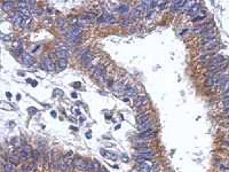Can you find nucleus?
Here are the masks:
<instances>
[{
  "label": "nucleus",
  "mask_w": 229,
  "mask_h": 172,
  "mask_svg": "<svg viewBox=\"0 0 229 172\" xmlns=\"http://www.w3.org/2000/svg\"><path fill=\"white\" fill-rule=\"evenodd\" d=\"M32 152H33V150L30 148V146L24 145V146H22V147L16 152V154L18 155V157H20L21 160H28V158L32 157Z\"/></svg>",
  "instance_id": "obj_1"
},
{
  "label": "nucleus",
  "mask_w": 229,
  "mask_h": 172,
  "mask_svg": "<svg viewBox=\"0 0 229 172\" xmlns=\"http://www.w3.org/2000/svg\"><path fill=\"white\" fill-rule=\"evenodd\" d=\"M42 69L47 70V71H51V72H54L56 70V66H55V61L53 59H51L49 56L47 58H44L42 60Z\"/></svg>",
  "instance_id": "obj_2"
},
{
  "label": "nucleus",
  "mask_w": 229,
  "mask_h": 172,
  "mask_svg": "<svg viewBox=\"0 0 229 172\" xmlns=\"http://www.w3.org/2000/svg\"><path fill=\"white\" fill-rule=\"evenodd\" d=\"M81 32H83V29L81 26H79L78 24H75L70 28L69 32H68V39L69 38H77V37H81Z\"/></svg>",
  "instance_id": "obj_3"
},
{
  "label": "nucleus",
  "mask_w": 229,
  "mask_h": 172,
  "mask_svg": "<svg viewBox=\"0 0 229 172\" xmlns=\"http://www.w3.org/2000/svg\"><path fill=\"white\" fill-rule=\"evenodd\" d=\"M72 165H73L76 169L80 170V171H86L87 162H86L84 158H81V157H75V158L72 160Z\"/></svg>",
  "instance_id": "obj_4"
},
{
  "label": "nucleus",
  "mask_w": 229,
  "mask_h": 172,
  "mask_svg": "<svg viewBox=\"0 0 229 172\" xmlns=\"http://www.w3.org/2000/svg\"><path fill=\"white\" fill-rule=\"evenodd\" d=\"M57 168H59V171L60 172H70V167L68 165L65 158H63L61 156L57 160Z\"/></svg>",
  "instance_id": "obj_5"
},
{
  "label": "nucleus",
  "mask_w": 229,
  "mask_h": 172,
  "mask_svg": "<svg viewBox=\"0 0 229 172\" xmlns=\"http://www.w3.org/2000/svg\"><path fill=\"white\" fill-rule=\"evenodd\" d=\"M23 20H24V17H23L22 14L18 13V12L15 13V14L11 16V22H13V24H14L15 26H20V25H22Z\"/></svg>",
  "instance_id": "obj_6"
},
{
  "label": "nucleus",
  "mask_w": 229,
  "mask_h": 172,
  "mask_svg": "<svg viewBox=\"0 0 229 172\" xmlns=\"http://www.w3.org/2000/svg\"><path fill=\"white\" fill-rule=\"evenodd\" d=\"M93 76H94L96 79H99V81H100L102 77H104V76H106V68H104V67H101V66L96 67V68L94 69Z\"/></svg>",
  "instance_id": "obj_7"
},
{
  "label": "nucleus",
  "mask_w": 229,
  "mask_h": 172,
  "mask_svg": "<svg viewBox=\"0 0 229 172\" xmlns=\"http://www.w3.org/2000/svg\"><path fill=\"white\" fill-rule=\"evenodd\" d=\"M137 137L141 138V139H144V140H149V139H152L155 137V131L152 129L147 130V131H142Z\"/></svg>",
  "instance_id": "obj_8"
},
{
  "label": "nucleus",
  "mask_w": 229,
  "mask_h": 172,
  "mask_svg": "<svg viewBox=\"0 0 229 172\" xmlns=\"http://www.w3.org/2000/svg\"><path fill=\"white\" fill-rule=\"evenodd\" d=\"M148 122H151V117L149 114H142L140 116L136 117V123L137 125H142V124H145Z\"/></svg>",
  "instance_id": "obj_9"
},
{
  "label": "nucleus",
  "mask_w": 229,
  "mask_h": 172,
  "mask_svg": "<svg viewBox=\"0 0 229 172\" xmlns=\"http://www.w3.org/2000/svg\"><path fill=\"white\" fill-rule=\"evenodd\" d=\"M49 157H51V162H49V170H51L52 172H55L56 170H59V168H57V160L55 158L53 152L49 153Z\"/></svg>",
  "instance_id": "obj_10"
},
{
  "label": "nucleus",
  "mask_w": 229,
  "mask_h": 172,
  "mask_svg": "<svg viewBox=\"0 0 229 172\" xmlns=\"http://www.w3.org/2000/svg\"><path fill=\"white\" fill-rule=\"evenodd\" d=\"M217 45H218V39H217V38H213V39L209 40L207 43H205V44L203 45V49H205V51H211V49L214 48Z\"/></svg>",
  "instance_id": "obj_11"
},
{
  "label": "nucleus",
  "mask_w": 229,
  "mask_h": 172,
  "mask_svg": "<svg viewBox=\"0 0 229 172\" xmlns=\"http://www.w3.org/2000/svg\"><path fill=\"white\" fill-rule=\"evenodd\" d=\"M148 103V98L147 96H137L134 99V104L135 107H142V106H145Z\"/></svg>",
  "instance_id": "obj_12"
},
{
  "label": "nucleus",
  "mask_w": 229,
  "mask_h": 172,
  "mask_svg": "<svg viewBox=\"0 0 229 172\" xmlns=\"http://www.w3.org/2000/svg\"><path fill=\"white\" fill-rule=\"evenodd\" d=\"M2 165H3V172H16V168L14 165V163L11 162H6L2 161Z\"/></svg>",
  "instance_id": "obj_13"
},
{
  "label": "nucleus",
  "mask_w": 229,
  "mask_h": 172,
  "mask_svg": "<svg viewBox=\"0 0 229 172\" xmlns=\"http://www.w3.org/2000/svg\"><path fill=\"white\" fill-rule=\"evenodd\" d=\"M186 1H182V0H175V1H172L171 2V10H178V9H182L183 6H185Z\"/></svg>",
  "instance_id": "obj_14"
},
{
  "label": "nucleus",
  "mask_w": 229,
  "mask_h": 172,
  "mask_svg": "<svg viewBox=\"0 0 229 172\" xmlns=\"http://www.w3.org/2000/svg\"><path fill=\"white\" fill-rule=\"evenodd\" d=\"M21 60H22V62H23L25 66H32L33 62H34L33 58H32L31 55H29V54H22V55H21Z\"/></svg>",
  "instance_id": "obj_15"
},
{
  "label": "nucleus",
  "mask_w": 229,
  "mask_h": 172,
  "mask_svg": "<svg viewBox=\"0 0 229 172\" xmlns=\"http://www.w3.org/2000/svg\"><path fill=\"white\" fill-rule=\"evenodd\" d=\"M68 66V60L67 59H59V61L56 62V70L57 71H62L67 68Z\"/></svg>",
  "instance_id": "obj_16"
},
{
  "label": "nucleus",
  "mask_w": 229,
  "mask_h": 172,
  "mask_svg": "<svg viewBox=\"0 0 229 172\" xmlns=\"http://www.w3.org/2000/svg\"><path fill=\"white\" fill-rule=\"evenodd\" d=\"M1 7L5 12H9V10H13L15 8V2L14 1H5V2H2Z\"/></svg>",
  "instance_id": "obj_17"
},
{
  "label": "nucleus",
  "mask_w": 229,
  "mask_h": 172,
  "mask_svg": "<svg viewBox=\"0 0 229 172\" xmlns=\"http://www.w3.org/2000/svg\"><path fill=\"white\" fill-rule=\"evenodd\" d=\"M151 168H152V165L149 162H143V163H140V165H139L140 172H150Z\"/></svg>",
  "instance_id": "obj_18"
},
{
  "label": "nucleus",
  "mask_w": 229,
  "mask_h": 172,
  "mask_svg": "<svg viewBox=\"0 0 229 172\" xmlns=\"http://www.w3.org/2000/svg\"><path fill=\"white\" fill-rule=\"evenodd\" d=\"M201 8H202V7H201V5H198V3H197V5H195V6H194V7H193V8H191V9H190V10H189L187 14H188V15H190V16H197V15H198V13L201 12Z\"/></svg>",
  "instance_id": "obj_19"
},
{
  "label": "nucleus",
  "mask_w": 229,
  "mask_h": 172,
  "mask_svg": "<svg viewBox=\"0 0 229 172\" xmlns=\"http://www.w3.org/2000/svg\"><path fill=\"white\" fill-rule=\"evenodd\" d=\"M119 14H123V15H126V14H128V13H131L129 12V6H127V5H121V6H118V8L116 9Z\"/></svg>",
  "instance_id": "obj_20"
},
{
  "label": "nucleus",
  "mask_w": 229,
  "mask_h": 172,
  "mask_svg": "<svg viewBox=\"0 0 229 172\" xmlns=\"http://www.w3.org/2000/svg\"><path fill=\"white\" fill-rule=\"evenodd\" d=\"M141 14H142V12H140L137 8H134V9L131 10L129 16H131L132 18H140V17H141Z\"/></svg>",
  "instance_id": "obj_21"
},
{
  "label": "nucleus",
  "mask_w": 229,
  "mask_h": 172,
  "mask_svg": "<svg viewBox=\"0 0 229 172\" xmlns=\"http://www.w3.org/2000/svg\"><path fill=\"white\" fill-rule=\"evenodd\" d=\"M34 169V164L31 163H25L22 165V171L23 172H32Z\"/></svg>",
  "instance_id": "obj_22"
},
{
  "label": "nucleus",
  "mask_w": 229,
  "mask_h": 172,
  "mask_svg": "<svg viewBox=\"0 0 229 172\" xmlns=\"http://www.w3.org/2000/svg\"><path fill=\"white\" fill-rule=\"evenodd\" d=\"M196 3L194 2V1H186V3H185V6H183V8H182V10L183 12H186V13H188L194 6H195Z\"/></svg>",
  "instance_id": "obj_23"
},
{
  "label": "nucleus",
  "mask_w": 229,
  "mask_h": 172,
  "mask_svg": "<svg viewBox=\"0 0 229 172\" xmlns=\"http://www.w3.org/2000/svg\"><path fill=\"white\" fill-rule=\"evenodd\" d=\"M152 127V122H148L145 124H142V125H139L137 129L142 132V131H147V130H150Z\"/></svg>",
  "instance_id": "obj_24"
},
{
  "label": "nucleus",
  "mask_w": 229,
  "mask_h": 172,
  "mask_svg": "<svg viewBox=\"0 0 229 172\" xmlns=\"http://www.w3.org/2000/svg\"><path fill=\"white\" fill-rule=\"evenodd\" d=\"M217 81L218 79L216 77H209L206 83H205V85H206V87H213V86L217 85Z\"/></svg>",
  "instance_id": "obj_25"
},
{
  "label": "nucleus",
  "mask_w": 229,
  "mask_h": 172,
  "mask_svg": "<svg viewBox=\"0 0 229 172\" xmlns=\"http://www.w3.org/2000/svg\"><path fill=\"white\" fill-rule=\"evenodd\" d=\"M56 55H57L59 59H67V60H68V53H67L65 49H60V51H57V52H56Z\"/></svg>",
  "instance_id": "obj_26"
},
{
  "label": "nucleus",
  "mask_w": 229,
  "mask_h": 172,
  "mask_svg": "<svg viewBox=\"0 0 229 172\" xmlns=\"http://www.w3.org/2000/svg\"><path fill=\"white\" fill-rule=\"evenodd\" d=\"M151 152H154L152 150V148H150V147H142V148H139L137 149V152H136V154H147V153H151Z\"/></svg>",
  "instance_id": "obj_27"
},
{
  "label": "nucleus",
  "mask_w": 229,
  "mask_h": 172,
  "mask_svg": "<svg viewBox=\"0 0 229 172\" xmlns=\"http://www.w3.org/2000/svg\"><path fill=\"white\" fill-rule=\"evenodd\" d=\"M86 171L88 172H95V161L94 162H87V167H86Z\"/></svg>",
  "instance_id": "obj_28"
},
{
  "label": "nucleus",
  "mask_w": 229,
  "mask_h": 172,
  "mask_svg": "<svg viewBox=\"0 0 229 172\" xmlns=\"http://www.w3.org/2000/svg\"><path fill=\"white\" fill-rule=\"evenodd\" d=\"M124 92H125L128 96H133V95H136L137 89H135V88H133V87H129V88H126Z\"/></svg>",
  "instance_id": "obj_29"
},
{
  "label": "nucleus",
  "mask_w": 229,
  "mask_h": 172,
  "mask_svg": "<svg viewBox=\"0 0 229 172\" xmlns=\"http://www.w3.org/2000/svg\"><path fill=\"white\" fill-rule=\"evenodd\" d=\"M20 160H21V158L18 157V155H17L16 153H15V154H13V155H10V156L8 157V161H9V162H11V163H14V164H15V163H18V161H20Z\"/></svg>",
  "instance_id": "obj_30"
},
{
  "label": "nucleus",
  "mask_w": 229,
  "mask_h": 172,
  "mask_svg": "<svg viewBox=\"0 0 229 172\" xmlns=\"http://www.w3.org/2000/svg\"><path fill=\"white\" fill-rule=\"evenodd\" d=\"M80 39H81V37H77V38H69L68 39V43H69V45H77L79 41H80Z\"/></svg>",
  "instance_id": "obj_31"
},
{
  "label": "nucleus",
  "mask_w": 229,
  "mask_h": 172,
  "mask_svg": "<svg viewBox=\"0 0 229 172\" xmlns=\"http://www.w3.org/2000/svg\"><path fill=\"white\" fill-rule=\"evenodd\" d=\"M17 6H18V9H21V8H29V1H24V0L18 1Z\"/></svg>",
  "instance_id": "obj_32"
},
{
  "label": "nucleus",
  "mask_w": 229,
  "mask_h": 172,
  "mask_svg": "<svg viewBox=\"0 0 229 172\" xmlns=\"http://www.w3.org/2000/svg\"><path fill=\"white\" fill-rule=\"evenodd\" d=\"M224 109L229 111V96H226L224 99Z\"/></svg>",
  "instance_id": "obj_33"
},
{
  "label": "nucleus",
  "mask_w": 229,
  "mask_h": 172,
  "mask_svg": "<svg viewBox=\"0 0 229 172\" xmlns=\"http://www.w3.org/2000/svg\"><path fill=\"white\" fill-rule=\"evenodd\" d=\"M30 23H31V18H24V20H23V23H22V26H23V28H29V26H30Z\"/></svg>",
  "instance_id": "obj_34"
},
{
  "label": "nucleus",
  "mask_w": 229,
  "mask_h": 172,
  "mask_svg": "<svg viewBox=\"0 0 229 172\" xmlns=\"http://www.w3.org/2000/svg\"><path fill=\"white\" fill-rule=\"evenodd\" d=\"M32 158H33L34 163H37V162H38V158H39V152L33 150V152H32Z\"/></svg>",
  "instance_id": "obj_35"
},
{
  "label": "nucleus",
  "mask_w": 229,
  "mask_h": 172,
  "mask_svg": "<svg viewBox=\"0 0 229 172\" xmlns=\"http://www.w3.org/2000/svg\"><path fill=\"white\" fill-rule=\"evenodd\" d=\"M28 111L30 114H34V112H38V109H34L33 107H30V108H28Z\"/></svg>",
  "instance_id": "obj_36"
},
{
  "label": "nucleus",
  "mask_w": 229,
  "mask_h": 172,
  "mask_svg": "<svg viewBox=\"0 0 229 172\" xmlns=\"http://www.w3.org/2000/svg\"><path fill=\"white\" fill-rule=\"evenodd\" d=\"M98 172H109L106 168H103V167H100V169H99V171Z\"/></svg>",
  "instance_id": "obj_37"
},
{
  "label": "nucleus",
  "mask_w": 229,
  "mask_h": 172,
  "mask_svg": "<svg viewBox=\"0 0 229 172\" xmlns=\"http://www.w3.org/2000/svg\"><path fill=\"white\" fill-rule=\"evenodd\" d=\"M129 24H131L129 21H125V22H123V25H124V26H127V25H129Z\"/></svg>",
  "instance_id": "obj_38"
},
{
  "label": "nucleus",
  "mask_w": 229,
  "mask_h": 172,
  "mask_svg": "<svg viewBox=\"0 0 229 172\" xmlns=\"http://www.w3.org/2000/svg\"><path fill=\"white\" fill-rule=\"evenodd\" d=\"M121 157H123V161H124V162H128V158H127L125 155H121Z\"/></svg>",
  "instance_id": "obj_39"
},
{
  "label": "nucleus",
  "mask_w": 229,
  "mask_h": 172,
  "mask_svg": "<svg viewBox=\"0 0 229 172\" xmlns=\"http://www.w3.org/2000/svg\"><path fill=\"white\" fill-rule=\"evenodd\" d=\"M72 86H76V87H79V86H80V83H75V84H72Z\"/></svg>",
  "instance_id": "obj_40"
},
{
  "label": "nucleus",
  "mask_w": 229,
  "mask_h": 172,
  "mask_svg": "<svg viewBox=\"0 0 229 172\" xmlns=\"http://www.w3.org/2000/svg\"><path fill=\"white\" fill-rule=\"evenodd\" d=\"M6 95H7V98H9V99L11 98V94H10L9 92H7V93H6Z\"/></svg>",
  "instance_id": "obj_41"
},
{
  "label": "nucleus",
  "mask_w": 229,
  "mask_h": 172,
  "mask_svg": "<svg viewBox=\"0 0 229 172\" xmlns=\"http://www.w3.org/2000/svg\"><path fill=\"white\" fill-rule=\"evenodd\" d=\"M51 114H52V116H53V117H56V112H55V111H52Z\"/></svg>",
  "instance_id": "obj_42"
},
{
  "label": "nucleus",
  "mask_w": 229,
  "mask_h": 172,
  "mask_svg": "<svg viewBox=\"0 0 229 172\" xmlns=\"http://www.w3.org/2000/svg\"><path fill=\"white\" fill-rule=\"evenodd\" d=\"M86 137H87V139H90V138H91V132H87V134H86Z\"/></svg>",
  "instance_id": "obj_43"
},
{
  "label": "nucleus",
  "mask_w": 229,
  "mask_h": 172,
  "mask_svg": "<svg viewBox=\"0 0 229 172\" xmlns=\"http://www.w3.org/2000/svg\"><path fill=\"white\" fill-rule=\"evenodd\" d=\"M71 95H72V98H77V94H76V93H72Z\"/></svg>",
  "instance_id": "obj_44"
},
{
  "label": "nucleus",
  "mask_w": 229,
  "mask_h": 172,
  "mask_svg": "<svg viewBox=\"0 0 229 172\" xmlns=\"http://www.w3.org/2000/svg\"><path fill=\"white\" fill-rule=\"evenodd\" d=\"M225 95H229V89L227 91V92H225Z\"/></svg>",
  "instance_id": "obj_45"
},
{
  "label": "nucleus",
  "mask_w": 229,
  "mask_h": 172,
  "mask_svg": "<svg viewBox=\"0 0 229 172\" xmlns=\"http://www.w3.org/2000/svg\"><path fill=\"white\" fill-rule=\"evenodd\" d=\"M129 172H137V171H134V170H132V171H129Z\"/></svg>",
  "instance_id": "obj_46"
}]
</instances>
